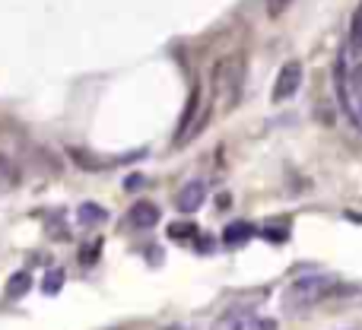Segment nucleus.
Returning <instances> with one entry per match:
<instances>
[{"mask_svg": "<svg viewBox=\"0 0 362 330\" xmlns=\"http://www.w3.org/2000/svg\"><path fill=\"white\" fill-rule=\"evenodd\" d=\"M299 86H302V64L299 61H286L280 67V73H276V83H274L270 99H274V102H286V99H293V95L299 93Z\"/></svg>", "mask_w": 362, "mask_h": 330, "instance_id": "nucleus-3", "label": "nucleus"}, {"mask_svg": "<svg viewBox=\"0 0 362 330\" xmlns=\"http://www.w3.org/2000/svg\"><path fill=\"white\" fill-rule=\"evenodd\" d=\"M251 235H255V229H251L248 223H232V225H226L223 242L229 244V248H235V244H245V242H248Z\"/></svg>", "mask_w": 362, "mask_h": 330, "instance_id": "nucleus-9", "label": "nucleus"}, {"mask_svg": "<svg viewBox=\"0 0 362 330\" xmlns=\"http://www.w3.org/2000/svg\"><path fill=\"white\" fill-rule=\"evenodd\" d=\"M29 283H32L29 273H16V276L10 280V289H6V295H10V299H19V295L29 289Z\"/></svg>", "mask_w": 362, "mask_h": 330, "instance_id": "nucleus-12", "label": "nucleus"}, {"mask_svg": "<svg viewBox=\"0 0 362 330\" xmlns=\"http://www.w3.org/2000/svg\"><path fill=\"white\" fill-rule=\"evenodd\" d=\"M340 283L331 280V276H321V273H312V276H299L286 286L283 293V305L293 308V312H302V308H312L318 302H325L331 293H337Z\"/></svg>", "mask_w": 362, "mask_h": 330, "instance_id": "nucleus-1", "label": "nucleus"}, {"mask_svg": "<svg viewBox=\"0 0 362 330\" xmlns=\"http://www.w3.org/2000/svg\"><path fill=\"white\" fill-rule=\"evenodd\" d=\"M350 48L362 51V4L353 10V19H350Z\"/></svg>", "mask_w": 362, "mask_h": 330, "instance_id": "nucleus-10", "label": "nucleus"}, {"mask_svg": "<svg viewBox=\"0 0 362 330\" xmlns=\"http://www.w3.org/2000/svg\"><path fill=\"white\" fill-rule=\"evenodd\" d=\"M289 6V0H267V13L270 16H283V10Z\"/></svg>", "mask_w": 362, "mask_h": 330, "instance_id": "nucleus-15", "label": "nucleus"}, {"mask_svg": "<svg viewBox=\"0 0 362 330\" xmlns=\"http://www.w3.org/2000/svg\"><path fill=\"white\" fill-rule=\"evenodd\" d=\"M105 219H108V210L99 206V204H93V200H86V204L76 206V223L86 225V229H99Z\"/></svg>", "mask_w": 362, "mask_h": 330, "instance_id": "nucleus-6", "label": "nucleus"}, {"mask_svg": "<svg viewBox=\"0 0 362 330\" xmlns=\"http://www.w3.org/2000/svg\"><path fill=\"white\" fill-rule=\"evenodd\" d=\"M204 200H206V184L200 178L187 181V184L175 194V206L181 213H197L200 206H204Z\"/></svg>", "mask_w": 362, "mask_h": 330, "instance_id": "nucleus-5", "label": "nucleus"}, {"mask_svg": "<svg viewBox=\"0 0 362 330\" xmlns=\"http://www.w3.org/2000/svg\"><path fill=\"white\" fill-rule=\"evenodd\" d=\"M213 89H216L219 102L226 108L238 105L242 89H245V57L242 54H229L213 67Z\"/></svg>", "mask_w": 362, "mask_h": 330, "instance_id": "nucleus-2", "label": "nucleus"}, {"mask_svg": "<svg viewBox=\"0 0 362 330\" xmlns=\"http://www.w3.org/2000/svg\"><path fill=\"white\" fill-rule=\"evenodd\" d=\"M140 184H144V178H140V175H134V178L124 181V187H140Z\"/></svg>", "mask_w": 362, "mask_h": 330, "instance_id": "nucleus-17", "label": "nucleus"}, {"mask_svg": "<svg viewBox=\"0 0 362 330\" xmlns=\"http://www.w3.org/2000/svg\"><path fill=\"white\" fill-rule=\"evenodd\" d=\"M159 206L153 204V200H137V204L127 210V216H124V225L127 229H134V232H150L153 225L159 223Z\"/></svg>", "mask_w": 362, "mask_h": 330, "instance_id": "nucleus-4", "label": "nucleus"}, {"mask_svg": "<svg viewBox=\"0 0 362 330\" xmlns=\"http://www.w3.org/2000/svg\"><path fill=\"white\" fill-rule=\"evenodd\" d=\"M194 232H197V229H194V225H172V229H169V235L175 238V242H187V238H191Z\"/></svg>", "mask_w": 362, "mask_h": 330, "instance_id": "nucleus-13", "label": "nucleus"}, {"mask_svg": "<svg viewBox=\"0 0 362 330\" xmlns=\"http://www.w3.org/2000/svg\"><path fill=\"white\" fill-rule=\"evenodd\" d=\"M61 286H64V270L61 267H54L51 273H45V283H42V289L48 295H54V293H61Z\"/></svg>", "mask_w": 362, "mask_h": 330, "instance_id": "nucleus-11", "label": "nucleus"}, {"mask_svg": "<svg viewBox=\"0 0 362 330\" xmlns=\"http://www.w3.org/2000/svg\"><path fill=\"white\" fill-rule=\"evenodd\" d=\"M19 178H23V172H19L16 159L6 156V153H0V191H13V187H19Z\"/></svg>", "mask_w": 362, "mask_h": 330, "instance_id": "nucleus-8", "label": "nucleus"}, {"mask_svg": "<svg viewBox=\"0 0 362 330\" xmlns=\"http://www.w3.org/2000/svg\"><path fill=\"white\" fill-rule=\"evenodd\" d=\"M95 254H102V242L86 244V248L80 251V261H83V264H93V261H95Z\"/></svg>", "mask_w": 362, "mask_h": 330, "instance_id": "nucleus-14", "label": "nucleus"}, {"mask_svg": "<svg viewBox=\"0 0 362 330\" xmlns=\"http://www.w3.org/2000/svg\"><path fill=\"white\" fill-rule=\"evenodd\" d=\"M251 330H276L274 318H264V321H251Z\"/></svg>", "mask_w": 362, "mask_h": 330, "instance_id": "nucleus-16", "label": "nucleus"}, {"mask_svg": "<svg viewBox=\"0 0 362 330\" xmlns=\"http://www.w3.org/2000/svg\"><path fill=\"white\" fill-rule=\"evenodd\" d=\"M213 330H251V312L248 308H229V312L213 324Z\"/></svg>", "mask_w": 362, "mask_h": 330, "instance_id": "nucleus-7", "label": "nucleus"}]
</instances>
